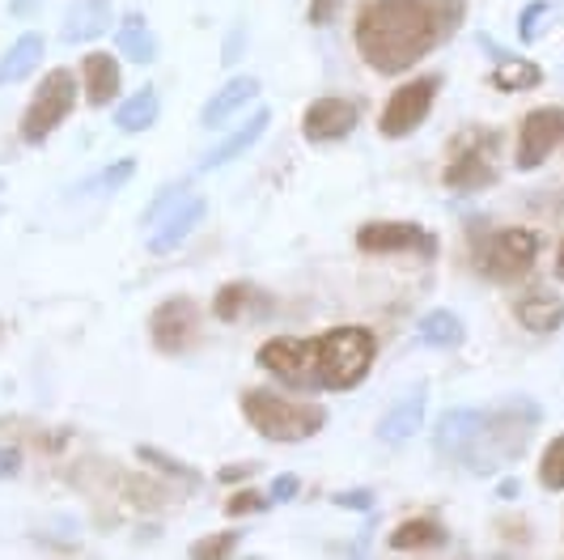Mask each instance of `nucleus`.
I'll return each mask as SVG.
<instances>
[{
  "label": "nucleus",
  "mask_w": 564,
  "mask_h": 560,
  "mask_svg": "<svg viewBox=\"0 0 564 560\" xmlns=\"http://www.w3.org/2000/svg\"><path fill=\"white\" fill-rule=\"evenodd\" d=\"M467 22V0H366L352 39L373 73L399 77L451 43Z\"/></svg>",
  "instance_id": "f257e3e1"
},
{
  "label": "nucleus",
  "mask_w": 564,
  "mask_h": 560,
  "mask_svg": "<svg viewBox=\"0 0 564 560\" xmlns=\"http://www.w3.org/2000/svg\"><path fill=\"white\" fill-rule=\"evenodd\" d=\"M539 420L543 412L535 399H506L497 408H451L437 417L433 450L437 459L471 476H492L527 454Z\"/></svg>",
  "instance_id": "f03ea898"
},
{
  "label": "nucleus",
  "mask_w": 564,
  "mask_h": 560,
  "mask_svg": "<svg viewBox=\"0 0 564 560\" xmlns=\"http://www.w3.org/2000/svg\"><path fill=\"white\" fill-rule=\"evenodd\" d=\"M242 420L251 424L259 438L268 442H311L314 433L327 429V408L323 403H306V399H284V395L268 391V387H251L238 395Z\"/></svg>",
  "instance_id": "7ed1b4c3"
},
{
  "label": "nucleus",
  "mask_w": 564,
  "mask_h": 560,
  "mask_svg": "<svg viewBox=\"0 0 564 560\" xmlns=\"http://www.w3.org/2000/svg\"><path fill=\"white\" fill-rule=\"evenodd\" d=\"M467 243H471L476 272L484 280H492V284H518V280H527L539 259V234L535 229H522V225L488 229V225L471 222Z\"/></svg>",
  "instance_id": "20e7f679"
},
{
  "label": "nucleus",
  "mask_w": 564,
  "mask_h": 560,
  "mask_svg": "<svg viewBox=\"0 0 564 560\" xmlns=\"http://www.w3.org/2000/svg\"><path fill=\"white\" fill-rule=\"evenodd\" d=\"M378 357V340L369 327H332L314 336V369L318 391H352L361 387Z\"/></svg>",
  "instance_id": "39448f33"
},
{
  "label": "nucleus",
  "mask_w": 564,
  "mask_h": 560,
  "mask_svg": "<svg viewBox=\"0 0 564 560\" xmlns=\"http://www.w3.org/2000/svg\"><path fill=\"white\" fill-rule=\"evenodd\" d=\"M497 153H501V132L492 128H471L454 144L451 162L442 166V187L451 192H484L497 183Z\"/></svg>",
  "instance_id": "423d86ee"
},
{
  "label": "nucleus",
  "mask_w": 564,
  "mask_h": 560,
  "mask_svg": "<svg viewBox=\"0 0 564 560\" xmlns=\"http://www.w3.org/2000/svg\"><path fill=\"white\" fill-rule=\"evenodd\" d=\"M73 107H77V77L68 68H52L39 82L26 115H22V140L26 144H43L73 115Z\"/></svg>",
  "instance_id": "0eeeda50"
},
{
  "label": "nucleus",
  "mask_w": 564,
  "mask_h": 560,
  "mask_svg": "<svg viewBox=\"0 0 564 560\" xmlns=\"http://www.w3.org/2000/svg\"><path fill=\"white\" fill-rule=\"evenodd\" d=\"M437 94H442V77H437V73H424V77L403 82L395 94L387 98L382 115H378V132H382L387 140L412 137L424 119H429L433 103H437Z\"/></svg>",
  "instance_id": "6e6552de"
},
{
  "label": "nucleus",
  "mask_w": 564,
  "mask_h": 560,
  "mask_svg": "<svg viewBox=\"0 0 564 560\" xmlns=\"http://www.w3.org/2000/svg\"><path fill=\"white\" fill-rule=\"evenodd\" d=\"M254 365L268 369L276 383L293 387V391H318V369H314V340L272 336L259 344Z\"/></svg>",
  "instance_id": "1a4fd4ad"
},
{
  "label": "nucleus",
  "mask_w": 564,
  "mask_h": 560,
  "mask_svg": "<svg viewBox=\"0 0 564 560\" xmlns=\"http://www.w3.org/2000/svg\"><path fill=\"white\" fill-rule=\"evenodd\" d=\"M357 247L366 255H437V238L416 222H366L357 229Z\"/></svg>",
  "instance_id": "9d476101"
},
{
  "label": "nucleus",
  "mask_w": 564,
  "mask_h": 560,
  "mask_svg": "<svg viewBox=\"0 0 564 560\" xmlns=\"http://www.w3.org/2000/svg\"><path fill=\"white\" fill-rule=\"evenodd\" d=\"M561 140H564V107H535V111H527L522 115V123H518L513 166L539 170Z\"/></svg>",
  "instance_id": "9b49d317"
},
{
  "label": "nucleus",
  "mask_w": 564,
  "mask_h": 560,
  "mask_svg": "<svg viewBox=\"0 0 564 560\" xmlns=\"http://www.w3.org/2000/svg\"><path fill=\"white\" fill-rule=\"evenodd\" d=\"M196 332H199V310L192 298H166L162 306L149 314V340L166 357L187 353L196 344Z\"/></svg>",
  "instance_id": "f8f14e48"
},
{
  "label": "nucleus",
  "mask_w": 564,
  "mask_h": 560,
  "mask_svg": "<svg viewBox=\"0 0 564 560\" xmlns=\"http://www.w3.org/2000/svg\"><path fill=\"white\" fill-rule=\"evenodd\" d=\"M357 119H361V107L352 98L327 94V98H314L311 107L302 111V137L311 144H336V140H344L357 128Z\"/></svg>",
  "instance_id": "ddd939ff"
},
{
  "label": "nucleus",
  "mask_w": 564,
  "mask_h": 560,
  "mask_svg": "<svg viewBox=\"0 0 564 560\" xmlns=\"http://www.w3.org/2000/svg\"><path fill=\"white\" fill-rule=\"evenodd\" d=\"M476 43L492 56V73H488L492 89H501V94H522V89L543 85V68H539L535 60L518 56V52H506V47H501L497 39H488V34H476Z\"/></svg>",
  "instance_id": "4468645a"
},
{
  "label": "nucleus",
  "mask_w": 564,
  "mask_h": 560,
  "mask_svg": "<svg viewBox=\"0 0 564 560\" xmlns=\"http://www.w3.org/2000/svg\"><path fill=\"white\" fill-rule=\"evenodd\" d=\"M513 319L535 336H552V332H561L564 323V298L547 284H527L513 298Z\"/></svg>",
  "instance_id": "2eb2a0df"
},
{
  "label": "nucleus",
  "mask_w": 564,
  "mask_h": 560,
  "mask_svg": "<svg viewBox=\"0 0 564 560\" xmlns=\"http://www.w3.org/2000/svg\"><path fill=\"white\" fill-rule=\"evenodd\" d=\"M213 314L221 319V323H247V319H263V314H272V298L251 284V280H229L217 289V298H213Z\"/></svg>",
  "instance_id": "dca6fc26"
},
{
  "label": "nucleus",
  "mask_w": 564,
  "mask_h": 560,
  "mask_svg": "<svg viewBox=\"0 0 564 560\" xmlns=\"http://www.w3.org/2000/svg\"><path fill=\"white\" fill-rule=\"evenodd\" d=\"M268 123H272V111H268V107H259V111H254L251 119H247V123L238 128V132H229V137L221 140V144H213V149H208V153L199 158L196 170H199V174H213V170H221L226 162H234V158H242V153H247L251 144H259V140H263Z\"/></svg>",
  "instance_id": "f3484780"
},
{
  "label": "nucleus",
  "mask_w": 564,
  "mask_h": 560,
  "mask_svg": "<svg viewBox=\"0 0 564 560\" xmlns=\"http://www.w3.org/2000/svg\"><path fill=\"white\" fill-rule=\"evenodd\" d=\"M115 26L111 0H73L64 13V43H94Z\"/></svg>",
  "instance_id": "a211bd4d"
},
{
  "label": "nucleus",
  "mask_w": 564,
  "mask_h": 560,
  "mask_svg": "<svg viewBox=\"0 0 564 560\" xmlns=\"http://www.w3.org/2000/svg\"><path fill=\"white\" fill-rule=\"evenodd\" d=\"M259 98V82L254 77H234L226 82L208 103H204V111H199V128H208V132H217V128H226L234 115L242 111L247 103Z\"/></svg>",
  "instance_id": "6ab92c4d"
},
{
  "label": "nucleus",
  "mask_w": 564,
  "mask_h": 560,
  "mask_svg": "<svg viewBox=\"0 0 564 560\" xmlns=\"http://www.w3.org/2000/svg\"><path fill=\"white\" fill-rule=\"evenodd\" d=\"M424 395H429V387H412V391H403L387 408V417L378 420V438L382 442H408V438H416L421 433V420H424Z\"/></svg>",
  "instance_id": "aec40b11"
},
{
  "label": "nucleus",
  "mask_w": 564,
  "mask_h": 560,
  "mask_svg": "<svg viewBox=\"0 0 564 560\" xmlns=\"http://www.w3.org/2000/svg\"><path fill=\"white\" fill-rule=\"evenodd\" d=\"M204 213H208V204H204L199 196H187L183 204H174V213L162 222V229L149 238V251L166 255V251H174V247H183V243L192 238V229L204 222Z\"/></svg>",
  "instance_id": "412c9836"
},
{
  "label": "nucleus",
  "mask_w": 564,
  "mask_h": 560,
  "mask_svg": "<svg viewBox=\"0 0 564 560\" xmlns=\"http://www.w3.org/2000/svg\"><path fill=\"white\" fill-rule=\"evenodd\" d=\"M82 82H85V98L89 107H107L115 103L119 85H123V73H119V60L111 52H89L82 60Z\"/></svg>",
  "instance_id": "4be33fe9"
},
{
  "label": "nucleus",
  "mask_w": 564,
  "mask_h": 560,
  "mask_svg": "<svg viewBox=\"0 0 564 560\" xmlns=\"http://www.w3.org/2000/svg\"><path fill=\"white\" fill-rule=\"evenodd\" d=\"M115 52L123 60H132V64H153L158 60V34L149 30L144 22V13H123L119 18V26H115Z\"/></svg>",
  "instance_id": "5701e85b"
},
{
  "label": "nucleus",
  "mask_w": 564,
  "mask_h": 560,
  "mask_svg": "<svg viewBox=\"0 0 564 560\" xmlns=\"http://www.w3.org/2000/svg\"><path fill=\"white\" fill-rule=\"evenodd\" d=\"M446 543H451V535L437 518H408L387 535L391 552H433V548H446Z\"/></svg>",
  "instance_id": "b1692460"
},
{
  "label": "nucleus",
  "mask_w": 564,
  "mask_h": 560,
  "mask_svg": "<svg viewBox=\"0 0 564 560\" xmlns=\"http://www.w3.org/2000/svg\"><path fill=\"white\" fill-rule=\"evenodd\" d=\"M158 115H162V98H158V89H137V94H128L119 107H115V128L119 132H149L153 123H158Z\"/></svg>",
  "instance_id": "393cba45"
},
{
  "label": "nucleus",
  "mask_w": 564,
  "mask_h": 560,
  "mask_svg": "<svg viewBox=\"0 0 564 560\" xmlns=\"http://www.w3.org/2000/svg\"><path fill=\"white\" fill-rule=\"evenodd\" d=\"M416 340H421L424 348H442V353H451V348H463L467 327H463V319L451 314V310H429L421 323H416Z\"/></svg>",
  "instance_id": "a878e982"
},
{
  "label": "nucleus",
  "mask_w": 564,
  "mask_h": 560,
  "mask_svg": "<svg viewBox=\"0 0 564 560\" xmlns=\"http://www.w3.org/2000/svg\"><path fill=\"white\" fill-rule=\"evenodd\" d=\"M43 60V34H22L4 56H0V85H18L22 77H30Z\"/></svg>",
  "instance_id": "bb28decb"
},
{
  "label": "nucleus",
  "mask_w": 564,
  "mask_h": 560,
  "mask_svg": "<svg viewBox=\"0 0 564 560\" xmlns=\"http://www.w3.org/2000/svg\"><path fill=\"white\" fill-rule=\"evenodd\" d=\"M547 22H564V4H556V0H531L518 13V39L522 43H535V39H543Z\"/></svg>",
  "instance_id": "cd10ccee"
},
{
  "label": "nucleus",
  "mask_w": 564,
  "mask_h": 560,
  "mask_svg": "<svg viewBox=\"0 0 564 560\" xmlns=\"http://www.w3.org/2000/svg\"><path fill=\"white\" fill-rule=\"evenodd\" d=\"M137 459H141L144 467H158L162 476L178 480V484H187V488H199V472H196V467H192V463H183V459H174V454H166V450L137 446Z\"/></svg>",
  "instance_id": "c85d7f7f"
},
{
  "label": "nucleus",
  "mask_w": 564,
  "mask_h": 560,
  "mask_svg": "<svg viewBox=\"0 0 564 560\" xmlns=\"http://www.w3.org/2000/svg\"><path fill=\"white\" fill-rule=\"evenodd\" d=\"M539 484L547 493H564V433H556L539 454Z\"/></svg>",
  "instance_id": "c756f323"
},
{
  "label": "nucleus",
  "mask_w": 564,
  "mask_h": 560,
  "mask_svg": "<svg viewBox=\"0 0 564 560\" xmlns=\"http://www.w3.org/2000/svg\"><path fill=\"white\" fill-rule=\"evenodd\" d=\"M242 543V531H221V535H204L192 543V557L196 560H213V557H234Z\"/></svg>",
  "instance_id": "7c9ffc66"
},
{
  "label": "nucleus",
  "mask_w": 564,
  "mask_h": 560,
  "mask_svg": "<svg viewBox=\"0 0 564 560\" xmlns=\"http://www.w3.org/2000/svg\"><path fill=\"white\" fill-rule=\"evenodd\" d=\"M132 174H137V158H119L94 183H85V192H119L123 183H132Z\"/></svg>",
  "instance_id": "2f4dec72"
},
{
  "label": "nucleus",
  "mask_w": 564,
  "mask_h": 560,
  "mask_svg": "<svg viewBox=\"0 0 564 560\" xmlns=\"http://www.w3.org/2000/svg\"><path fill=\"white\" fill-rule=\"evenodd\" d=\"M183 200H187V183H166V187L158 192V200L141 213V225H158L170 208H174V204H183Z\"/></svg>",
  "instance_id": "473e14b6"
},
{
  "label": "nucleus",
  "mask_w": 564,
  "mask_h": 560,
  "mask_svg": "<svg viewBox=\"0 0 564 560\" xmlns=\"http://www.w3.org/2000/svg\"><path fill=\"white\" fill-rule=\"evenodd\" d=\"M226 509L234 518H247V514H263V509H272V497L268 493H254V488H242V493H234L226 502Z\"/></svg>",
  "instance_id": "72a5a7b5"
},
{
  "label": "nucleus",
  "mask_w": 564,
  "mask_h": 560,
  "mask_svg": "<svg viewBox=\"0 0 564 560\" xmlns=\"http://www.w3.org/2000/svg\"><path fill=\"white\" fill-rule=\"evenodd\" d=\"M332 502H336L339 509H357V514H369L378 497H373V488H344V493H336Z\"/></svg>",
  "instance_id": "f704fd0d"
},
{
  "label": "nucleus",
  "mask_w": 564,
  "mask_h": 560,
  "mask_svg": "<svg viewBox=\"0 0 564 560\" xmlns=\"http://www.w3.org/2000/svg\"><path fill=\"white\" fill-rule=\"evenodd\" d=\"M339 4H344V0H311V9H306L311 26H332L339 18Z\"/></svg>",
  "instance_id": "c9c22d12"
},
{
  "label": "nucleus",
  "mask_w": 564,
  "mask_h": 560,
  "mask_svg": "<svg viewBox=\"0 0 564 560\" xmlns=\"http://www.w3.org/2000/svg\"><path fill=\"white\" fill-rule=\"evenodd\" d=\"M297 493H302V480H297V476H289V472H284V476L272 480V488H268V497H272V505L293 502Z\"/></svg>",
  "instance_id": "e433bc0d"
},
{
  "label": "nucleus",
  "mask_w": 564,
  "mask_h": 560,
  "mask_svg": "<svg viewBox=\"0 0 564 560\" xmlns=\"http://www.w3.org/2000/svg\"><path fill=\"white\" fill-rule=\"evenodd\" d=\"M18 472H22V450L0 446V480H13Z\"/></svg>",
  "instance_id": "4c0bfd02"
},
{
  "label": "nucleus",
  "mask_w": 564,
  "mask_h": 560,
  "mask_svg": "<svg viewBox=\"0 0 564 560\" xmlns=\"http://www.w3.org/2000/svg\"><path fill=\"white\" fill-rule=\"evenodd\" d=\"M254 476V463H234V467H221L217 480L221 484H238V480H251Z\"/></svg>",
  "instance_id": "58836bf2"
},
{
  "label": "nucleus",
  "mask_w": 564,
  "mask_h": 560,
  "mask_svg": "<svg viewBox=\"0 0 564 560\" xmlns=\"http://www.w3.org/2000/svg\"><path fill=\"white\" fill-rule=\"evenodd\" d=\"M39 4H43V0H9V13H13V18H30Z\"/></svg>",
  "instance_id": "ea45409f"
},
{
  "label": "nucleus",
  "mask_w": 564,
  "mask_h": 560,
  "mask_svg": "<svg viewBox=\"0 0 564 560\" xmlns=\"http://www.w3.org/2000/svg\"><path fill=\"white\" fill-rule=\"evenodd\" d=\"M556 280H564V243H561V251H556Z\"/></svg>",
  "instance_id": "a19ab883"
}]
</instances>
